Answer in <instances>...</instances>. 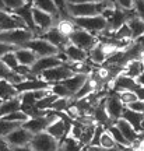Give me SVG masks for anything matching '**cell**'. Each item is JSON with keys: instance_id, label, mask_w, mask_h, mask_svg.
Listing matches in <instances>:
<instances>
[{"instance_id": "1", "label": "cell", "mask_w": 144, "mask_h": 151, "mask_svg": "<svg viewBox=\"0 0 144 151\" xmlns=\"http://www.w3.org/2000/svg\"><path fill=\"white\" fill-rule=\"evenodd\" d=\"M112 7H115V3L112 0H99L95 3H84V4H67V17L84 18V17L101 16L105 10Z\"/></svg>"}, {"instance_id": "2", "label": "cell", "mask_w": 144, "mask_h": 151, "mask_svg": "<svg viewBox=\"0 0 144 151\" xmlns=\"http://www.w3.org/2000/svg\"><path fill=\"white\" fill-rule=\"evenodd\" d=\"M73 22L76 24V27L84 29L87 32L94 34V35H99L105 29H108V21L107 18L102 16H95V17H84V18H71Z\"/></svg>"}, {"instance_id": "3", "label": "cell", "mask_w": 144, "mask_h": 151, "mask_svg": "<svg viewBox=\"0 0 144 151\" xmlns=\"http://www.w3.org/2000/svg\"><path fill=\"white\" fill-rule=\"evenodd\" d=\"M35 34L27 29V28H22V29H11V31H3L0 32V42L3 43H9V45H14L18 48H22L27 42H30L31 39H34Z\"/></svg>"}, {"instance_id": "4", "label": "cell", "mask_w": 144, "mask_h": 151, "mask_svg": "<svg viewBox=\"0 0 144 151\" xmlns=\"http://www.w3.org/2000/svg\"><path fill=\"white\" fill-rule=\"evenodd\" d=\"M22 48L31 49L38 58H49V56H58L60 52L56 46H53L52 43H49L48 41H45L42 38H34L30 42H27Z\"/></svg>"}, {"instance_id": "5", "label": "cell", "mask_w": 144, "mask_h": 151, "mask_svg": "<svg viewBox=\"0 0 144 151\" xmlns=\"http://www.w3.org/2000/svg\"><path fill=\"white\" fill-rule=\"evenodd\" d=\"M69 41H70V43H73L76 46L84 49L87 52H90L91 49L99 42V39H98L96 35L87 32V31L80 29V28H76V31L69 37Z\"/></svg>"}, {"instance_id": "6", "label": "cell", "mask_w": 144, "mask_h": 151, "mask_svg": "<svg viewBox=\"0 0 144 151\" xmlns=\"http://www.w3.org/2000/svg\"><path fill=\"white\" fill-rule=\"evenodd\" d=\"M73 74H74V73H73V70L70 69L69 66L62 65V66L55 67V69L43 71L42 74L39 76V78H42L43 81H46L50 86H53V84H58V83H63L64 80L70 78Z\"/></svg>"}, {"instance_id": "7", "label": "cell", "mask_w": 144, "mask_h": 151, "mask_svg": "<svg viewBox=\"0 0 144 151\" xmlns=\"http://www.w3.org/2000/svg\"><path fill=\"white\" fill-rule=\"evenodd\" d=\"M32 17H34L35 27L38 29V37L42 35L43 32L49 31L50 28L56 27V24L59 22V20H56L53 16H50V14H48V13H45L42 10H38L35 7H32Z\"/></svg>"}, {"instance_id": "8", "label": "cell", "mask_w": 144, "mask_h": 151, "mask_svg": "<svg viewBox=\"0 0 144 151\" xmlns=\"http://www.w3.org/2000/svg\"><path fill=\"white\" fill-rule=\"evenodd\" d=\"M60 141L55 137L48 134L46 132L35 134L30 146L34 148V151H58Z\"/></svg>"}, {"instance_id": "9", "label": "cell", "mask_w": 144, "mask_h": 151, "mask_svg": "<svg viewBox=\"0 0 144 151\" xmlns=\"http://www.w3.org/2000/svg\"><path fill=\"white\" fill-rule=\"evenodd\" d=\"M62 65H66V63L59 58V55L58 56H49V58H38L35 65L31 67V76L32 77H39L43 71L55 69V67Z\"/></svg>"}, {"instance_id": "10", "label": "cell", "mask_w": 144, "mask_h": 151, "mask_svg": "<svg viewBox=\"0 0 144 151\" xmlns=\"http://www.w3.org/2000/svg\"><path fill=\"white\" fill-rule=\"evenodd\" d=\"M22 28H27L25 22L13 11H0V32L11 29H22Z\"/></svg>"}, {"instance_id": "11", "label": "cell", "mask_w": 144, "mask_h": 151, "mask_svg": "<svg viewBox=\"0 0 144 151\" xmlns=\"http://www.w3.org/2000/svg\"><path fill=\"white\" fill-rule=\"evenodd\" d=\"M71 123L70 122V118H66V116H62V118L53 122L52 124H49L46 127V133L50 134L52 137H55L56 140H63L64 137L69 136V132H70V127H71Z\"/></svg>"}, {"instance_id": "12", "label": "cell", "mask_w": 144, "mask_h": 151, "mask_svg": "<svg viewBox=\"0 0 144 151\" xmlns=\"http://www.w3.org/2000/svg\"><path fill=\"white\" fill-rule=\"evenodd\" d=\"M4 139L7 140V143L11 147H22V146H30L31 144L32 139H34V134L30 133L27 129H24L21 124L20 127L13 130L10 134L6 136Z\"/></svg>"}, {"instance_id": "13", "label": "cell", "mask_w": 144, "mask_h": 151, "mask_svg": "<svg viewBox=\"0 0 144 151\" xmlns=\"http://www.w3.org/2000/svg\"><path fill=\"white\" fill-rule=\"evenodd\" d=\"M50 84L43 81L39 77H32V78H25L24 81L18 83L14 86L16 91L18 94H24V92H34V91H39V90H50Z\"/></svg>"}, {"instance_id": "14", "label": "cell", "mask_w": 144, "mask_h": 151, "mask_svg": "<svg viewBox=\"0 0 144 151\" xmlns=\"http://www.w3.org/2000/svg\"><path fill=\"white\" fill-rule=\"evenodd\" d=\"M108 87H109V91L119 92V91H136L140 86L137 84V81L134 80V78L127 77V76H125V74H120V76H117L115 80L109 81Z\"/></svg>"}, {"instance_id": "15", "label": "cell", "mask_w": 144, "mask_h": 151, "mask_svg": "<svg viewBox=\"0 0 144 151\" xmlns=\"http://www.w3.org/2000/svg\"><path fill=\"white\" fill-rule=\"evenodd\" d=\"M105 106H107V112L109 115V118L112 119L113 123L122 118L125 105L120 102V99L117 98L115 91H109V94H108V97H107V101H105Z\"/></svg>"}, {"instance_id": "16", "label": "cell", "mask_w": 144, "mask_h": 151, "mask_svg": "<svg viewBox=\"0 0 144 151\" xmlns=\"http://www.w3.org/2000/svg\"><path fill=\"white\" fill-rule=\"evenodd\" d=\"M37 38H42V39H45V41H48L49 43H52L53 46H56V48L59 49L60 53L64 52V49L70 45L69 37H64L63 34H60L58 29H56V27L50 28L49 31L43 32L42 35H39V37H37Z\"/></svg>"}, {"instance_id": "17", "label": "cell", "mask_w": 144, "mask_h": 151, "mask_svg": "<svg viewBox=\"0 0 144 151\" xmlns=\"http://www.w3.org/2000/svg\"><path fill=\"white\" fill-rule=\"evenodd\" d=\"M62 53H64L67 63H77V62H87L88 60V52L73 45V43H70Z\"/></svg>"}, {"instance_id": "18", "label": "cell", "mask_w": 144, "mask_h": 151, "mask_svg": "<svg viewBox=\"0 0 144 151\" xmlns=\"http://www.w3.org/2000/svg\"><path fill=\"white\" fill-rule=\"evenodd\" d=\"M14 14L20 17L22 21L25 22V25H27L28 29L35 34V37H38V29H37V27H35L34 17H32V3H27L24 7H21V9H18V10L14 11Z\"/></svg>"}, {"instance_id": "19", "label": "cell", "mask_w": 144, "mask_h": 151, "mask_svg": "<svg viewBox=\"0 0 144 151\" xmlns=\"http://www.w3.org/2000/svg\"><path fill=\"white\" fill-rule=\"evenodd\" d=\"M48 126H49L48 120L45 119V116H42V118H30L25 123H22V127L27 129L28 132L32 133L34 136L46 132V127H48Z\"/></svg>"}, {"instance_id": "20", "label": "cell", "mask_w": 144, "mask_h": 151, "mask_svg": "<svg viewBox=\"0 0 144 151\" xmlns=\"http://www.w3.org/2000/svg\"><path fill=\"white\" fill-rule=\"evenodd\" d=\"M31 3H32V7H35L38 10H42L45 13L50 14V16H53L56 20L62 18V14L58 10V7H56L53 0H31Z\"/></svg>"}, {"instance_id": "21", "label": "cell", "mask_w": 144, "mask_h": 151, "mask_svg": "<svg viewBox=\"0 0 144 151\" xmlns=\"http://www.w3.org/2000/svg\"><path fill=\"white\" fill-rule=\"evenodd\" d=\"M122 119H125L137 133H141V132H143V129H141V122H143V119H144L143 113L133 112V111H130V109H127L125 106L123 113H122Z\"/></svg>"}, {"instance_id": "22", "label": "cell", "mask_w": 144, "mask_h": 151, "mask_svg": "<svg viewBox=\"0 0 144 151\" xmlns=\"http://www.w3.org/2000/svg\"><path fill=\"white\" fill-rule=\"evenodd\" d=\"M16 53V58L18 60V63L21 66H28V67H32L35 65V62L38 60V56L31 49H27V48H18L14 52Z\"/></svg>"}, {"instance_id": "23", "label": "cell", "mask_w": 144, "mask_h": 151, "mask_svg": "<svg viewBox=\"0 0 144 151\" xmlns=\"http://www.w3.org/2000/svg\"><path fill=\"white\" fill-rule=\"evenodd\" d=\"M115 126L120 130V133L123 134V137H125L130 144H133L134 141L139 139V133H137V132H136V130H134L133 127L125 120V119L120 118L119 120H116V122H115Z\"/></svg>"}, {"instance_id": "24", "label": "cell", "mask_w": 144, "mask_h": 151, "mask_svg": "<svg viewBox=\"0 0 144 151\" xmlns=\"http://www.w3.org/2000/svg\"><path fill=\"white\" fill-rule=\"evenodd\" d=\"M144 71V62L143 59H133L127 62L125 69H123V73L122 74L127 76V77H132V78H137L141 73Z\"/></svg>"}, {"instance_id": "25", "label": "cell", "mask_w": 144, "mask_h": 151, "mask_svg": "<svg viewBox=\"0 0 144 151\" xmlns=\"http://www.w3.org/2000/svg\"><path fill=\"white\" fill-rule=\"evenodd\" d=\"M87 78H88V76L86 74H73L70 78L63 81V84L67 87V90H69L71 94H73V97H74L77 92L80 91V88L84 84H86Z\"/></svg>"}, {"instance_id": "26", "label": "cell", "mask_w": 144, "mask_h": 151, "mask_svg": "<svg viewBox=\"0 0 144 151\" xmlns=\"http://www.w3.org/2000/svg\"><path fill=\"white\" fill-rule=\"evenodd\" d=\"M17 111H21V98H20V95L11 98V99H7V101H3V104L0 105V118H4V116H7V115H10L13 112H17Z\"/></svg>"}, {"instance_id": "27", "label": "cell", "mask_w": 144, "mask_h": 151, "mask_svg": "<svg viewBox=\"0 0 144 151\" xmlns=\"http://www.w3.org/2000/svg\"><path fill=\"white\" fill-rule=\"evenodd\" d=\"M88 59H90V62H92L94 65H99V66L104 65V63L107 62L108 55L105 53V50L102 48L101 42H98L95 46L88 52Z\"/></svg>"}, {"instance_id": "28", "label": "cell", "mask_w": 144, "mask_h": 151, "mask_svg": "<svg viewBox=\"0 0 144 151\" xmlns=\"http://www.w3.org/2000/svg\"><path fill=\"white\" fill-rule=\"evenodd\" d=\"M127 25L132 29V35H133V42L137 41L139 38L144 37V21L140 20L137 16L132 17L127 21Z\"/></svg>"}, {"instance_id": "29", "label": "cell", "mask_w": 144, "mask_h": 151, "mask_svg": "<svg viewBox=\"0 0 144 151\" xmlns=\"http://www.w3.org/2000/svg\"><path fill=\"white\" fill-rule=\"evenodd\" d=\"M18 95L20 94L16 91L13 84H10L9 81L6 80H0V99L7 101V99H11V98L18 97Z\"/></svg>"}, {"instance_id": "30", "label": "cell", "mask_w": 144, "mask_h": 151, "mask_svg": "<svg viewBox=\"0 0 144 151\" xmlns=\"http://www.w3.org/2000/svg\"><path fill=\"white\" fill-rule=\"evenodd\" d=\"M76 24L73 22L71 18H60L59 22L56 24V29L60 34H63L64 37H70L76 31Z\"/></svg>"}, {"instance_id": "31", "label": "cell", "mask_w": 144, "mask_h": 151, "mask_svg": "<svg viewBox=\"0 0 144 151\" xmlns=\"http://www.w3.org/2000/svg\"><path fill=\"white\" fill-rule=\"evenodd\" d=\"M112 39H116V41H120V42H133L132 29H130V27L127 25V22L123 24L117 31H115V32L112 34Z\"/></svg>"}, {"instance_id": "32", "label": "cell", "mask_w": 144, "mask_h": 151, "mask_svg": "<svg viewBox=\"0 0 144 151\" xmlns=\"http://www.w3.org/2000/svg\"><path fill=\"white\" fill-rule=\"evenodd\" d=\"M95 127L96 124H86L84 126V130H83V134L80 137V143L83 147H88L92 141V137H94V133H95Z\"/></svg>"}, {"instance_id": "33", "label": "cell", "mask_w": 144, "mask_h": 151, "mask_svg": "<svg viewBox=\"0 0 144 151\" xmlns=\"http://www.w3.org/2000/svg\"><path fill=\"white\" fill-rule=\"evenodd\" d=\"M107 130L111 133V134H112L113 140H115V143H116V146H119V147H130V146H132V144H130V143H129V141L123 137V134L120 133V130L117 129L115 124L109 126Z\"/></svg>"}, {"instance_id": "34", "label": "cell", "mask_w": 144, "mask_h": 151, "mask_svg": "<svg viewBox=\"0 0 144 151\" xmlns=\"http://www.w3.org/2000/svg\"><path fill=\"white\" fill-rule=\"evenodd\" d=\"M20 123H14V122H9L6 119L0 118V137H6L7 134H10L13 130H16L17 127H20Z\"/></svg>"}, {"instance_id": "35", "label": "cell", "mask_w": 144, "mask_h": 151, "mask_svg": "<svg viewBox=\"0 0 144 151\" xmlns=\"http://www.w3.org/2000/svg\"><path fill=\"white\" fill-rule=\"evenodd\" d=\"M58 98H59L58 95H55L53 92L50 91L45 98H42L41 101H38V102H37V108L41 109V111H49V109L52 108L53 102L58 99Z\"/></svg>"}, {"instance_id": "36", "label": "cell", "mask_w": 144, "mask_h": 151, "mask_svg": "<svg viewBox=\"0 0 144 151\" xmlns=\"http://www.w3.org/2000/svg\"><path fill=\"white\" fill-rule=\"evenodd\" d=\"M50 91L53 92L55 95H58L59 98H69V99H73V94L67 90V87L64 86L63 83L53 84V86L50 87Z\"/></svg>"}, {"instance_id": "37", "label": "cell", "mask_w": 144, "mask_h": 151, "mask_svg": "<svg viewBox=\"0 0 144 151\" xmlns=\"http://www.w3.org/2000/svg\"><path fill=\"white\" fill-rule=\"evenodd\" d=\"M99 147H101L102 150H109V148H113V147H116V143L113 140L112 134L105 130L101 136V140H99Z\"/></svg>"}, {"instance_id": "38", "label": "cell", "mask_w": 144, "mask_h": 151, "mask_svg": "<svg viewBox=\"0 0 144 151\" xmlns=\"http://www.w3.org/2000/svg\"><path fill=\"white\" fill-rule=\"evenodd\" d=\"M116 95L125 106H127L129 104L137 101V95H136L134 91H119V92H116Z\"/></svg>"}, {"instance_id": "39", "label": "cell", "mask_w": 144, "mask_h": 151, "mask_svg": "<svg viewBox=\"0 0 144 151\" xmlns=\"http://www.w3.org/2000/svg\"><path fill=\"white\" fill-rule=\"evenodd\" d=\"M3 119H6V120H9V122H14V123H25L28 119V115H25V113L22 112V111H17V112H13L10 113V115H7V116H4Z\"/></svg>"}, {"instance_id": "40", "label": "cell", "mask_w": 144, "mask_h": 151, "mask_svg": "<svg viewBox=\"0 0 144 151\" xmlns=\"http://www.w3.org/2000/svg\"><path fill=\"white\" fill-rule=\"evenodd\" d=\"M1 62L4 63L10 70H16L17 67L20 66V63H18V60H17V58H16V53L14 52H10V53H7V55H4L3 58H1Z\"/></svg>"}, {"instance_id": "41", "label": "cell", "mask_w": 144, "mask_h": 151, "mask_svg": "<svg viewBox=\"0 0 144 151\" xmlns=\"http://www.w3.org/2000/svg\"><path fill=\"white\" fill-rule=\"evenodd\" d=\"M70 104H71V99H69V98H58L50 109L56 111V112H66V109L69 108Z\"/></svg>"}, {"instance_id": "42", "label": "cell", "mask_w": 144, "mask_h": 151, "mask_svg": "<svg viewBox=\"0 0 144 151\" xmlns=\"http://www.w3.org/2000/svg\"><path fill=\"white\" fill-rule=\"evenodd\" d=\"M3 1H4L6 9H7L9 11H13V13L27 4V3H25L24 0H3Z\"/></svg>"}, {"instance_id": "43", "label": "cell", "mask_w": 144, "mask_h": 151, "mask_svg": "<svg viewBox=\"0 0 144 151\" xmlns=\"http://www.w3.org/2000/svg\"><path fill=\"white\" fill-rule=\"evenodd\" d=\"M113 3L120 10H125V11L134 10V0H113Z\"/></svg>"}, {"instance_id": "44", "label": "cell", "mask_w": 144, "mask_h": 151, "mask_svg": "<svg viewBox=\"0 0 144 151\" xmlns=\"http://www.w3.org/2000/svg\"><path fill=\"white\" fill-rule=\"evenodd\" d=\"M105 127L104 126H101V124H96L95 127V133H94V137H92V141H91V147H99V140H101V136L102 133L105 132Z\"/></svg>"}, {"instance_id": "45", "label": "cell", "mask_w": 144, "mask_h": 151, "mask_svg": "<svg viewBox=\"0 0 144 151\" xmlns=\"http://www.w3.org/2000/svg\"><path fill=\"white\" fill-rule=\"evenodd\" d=\"M126 108L130 109V111H133V112L143 113V115H144V101H141V99H137V101H134V102L129 104Z\"/></svg>"}, {"instance_id": "46", "label": "cell", "mask_w": 144, "mask_h": 151, "mask_svg": "<svg viewBox=\"0 0 144 151\" xmlns=\"http://www.w3.org/2000/svg\"><path fill=\"white\" fill-rule=\"evenodd\" d=\"M18 46H14V45H9V43H3L0 42V59L4 56V55L10 53V52H16Z\"/></svg>"}, {"instance_id": "47", "label": "cell", "mask_w": 144, "mask_h": 151, "mask_svg": "<svg viewBox=\"0 0 144 151\" xmlns=\"http://www.w3.org/2000/svg\"><path fill=\"white\" fill-rule=\"evenodd\" d=\"M134 11L136 16L144 21V0H134Z\"/></svg>"}, {"instance_id": "48", "label": "cell", "mask_w": 144, "mask_h": 151, "mask_svg": "<svg viewBox=\"0 0 144 151\" xmlns=\"http://www.w3.org/2000/svg\"><path fill=\"white\" fill-rule=\"evenodd\" d=\"M13 150V147L7 143L4 137H0V151H11Z\"/></svg>"}, {"instance_id": "49", "label": "cell", "mask_w": 144, "mask_h": 151, "mask_svg": "<svg viewBox=\"0 0 144 151\" xmlns=\"http://www.w3.org/2000/svg\"><path fill=\"white\" fill-rule=\"evenodd\" d=\"M99 0H67V4H84V3H95Z\"/></svg>"}, {"instance_id": "50", "label": "cell", "mask_w": 144, "mask_h": 151, "mask_svg": "<svg viewBox=\"0 0 144 151\" xmlns=\"http://www.w3.org/2000/svg\"><path fill=\"white\" fill-rule=\"evenodd\" d=\"M134 92H136V95H137V99L144 101V87H139V88H137Z\"/></svg>"}, {"instance_id": "51", "label": "cell", "mask_w": 144, "mask_h": 151, "mask_svg": "<svg viewBox=\"0 0 144 151\" xmlns=\"http://www.w3.org/2000/svg\"><path fill=\"white\" fill-rule=\"evenodd\" d=\"M11 151H34L31 146H22V147H13Z\"/></svg>"}, {"instance_id": "52", "label": "cell", "mask_w": 144, "mask_h": 151, "mask_svg": "<svg viewBox=\"0 0 144 151\" xmlns=\"http://www.w3.org/2000/svg\"><path fill=\"white\" fill-rule=\"evenodd\" d=\"M136 81H137V84H139L140 87H144V71L136 78Z\"/></svg>"}, {"instance_id": "53", "label": "cell", "mask_w": 144, "mask_h": 151, "mask_svg": "<svg viewBox=\"0 0 144 151\" xmlns=\"http://www.w3.org/2000/svg\"><path fill=\"white\" fill-rule=\"evenodd\" d=\"M87 150H88V151H104L101 147H91V146L87 147Z\"/></svg>"}, {"instance_id": "54", "label": "cell", "mask_w": 144, "mask_h": 151, "mask_svg": "<svg viewBox=\"0 0 144 151\" xmlns=\"http://www.w3.org/2000/svg\"><path fill=\"white\" fill-rule=\"evenodd\" d=\"M0 11H7V9H6L4 1H3V0H0Z\"/></svg>"}, {"instance_id": "55", "label": "cell", "mask_w": 144, "mask_h": 151, "mask_svg": "<svg viewBox=\"0 0 144 151\" xmlns=\"http://www.w3.org/2000/svg\"><path fill=\"white\" fill-rule=\"evenodd\" d=\"M104 151H122V148L119 146H116V147H113V148H109V150H104Z\"/></svg>"}, {"instance_id": "56", "label": "cell", "mask_w": 144, "mask_h": 151, "mask_svg": "<svg viewBox=\"0 0 144 151\" xmlns=\"http://www.w3.org/2000/svg\"><path fill=\"white\" fill-rule=\"evenodd\" d=\"M141 129H143V132H144V119H143V122H141Z\"/></svg>"}, {"instance_id": "57", "label": "cell", "mask_w": 144, "mask_h": 151, "mask_svg": "<svg viewBox=\"0 0 144 151\" xmlns=\"http://www.w3.org/2000/svg\"><path fill=\"white\" fill-rule=\"evenodd\" d=\"M24 1H25V3H31V0H24Z\"/></svg>"}, {"instance_id": "58", "label": "cell", "mask_w": 144, "mask_h": 151, "mask_svg": "<svg viewBox=\"0 0 144 151\" xmlns=\"http://www.w3.org/2000/svg\"><path fill=\"white\" fill-rule=\"evenodd\" d=\"M1 104H3V99H0V105H1Z\"/></svg>"}, {"instance_id": "59", "label": "cell", "mask_w": 144, "mask_h": 151, "mask_svg": "<svg viewBox=\"0 0 144 151\" xmlns=\"http://www.w3.org/2000/svg\"><path fill=\"white\" fill-rule=\"evenodd\" d=\"M112 1H113V0H112Z\"/></svg>"}]
</instances>
